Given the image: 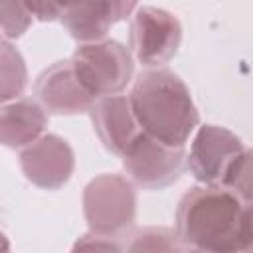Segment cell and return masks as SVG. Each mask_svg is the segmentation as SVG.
<instances>
[{
    "label": "cell",
    "instance_id": "obj_8",
    "mask_svg": "<svg viewBox=\"0 0 253 253\" xmlns=\"http://www.w3.org/2000/svg\"><path fill=\"white\" fill-rule=\"evenodd\" d=\"M20 168L34 186L42 190H59L73 174L75 154L65 138L47 132L22 148Z\"/></svg>",
    "mask_w": 253,
    "mask_h": 253
},
{
    "label": "cell",
    "instance_id": "obj_7",
    "mask_svg": "<svg viewBox=\"0 0 253 253\" xmlns=\"http://www.w3.org/2000/svg\"><path fill=\"white\" fill-rule=\"evenodd\" d=\"M239 152H243V142L235 132L217 125H204L194 134L186 168L202 184H221L231 160Z\"/></svg>",
    "mask_w": 253,
    "mask_h": 253
},
{
    "label": "cell",
    "instance_id": "obj_12",
    "mask_svg": "<svg viewBox=\"0 0 253 253\" xmlns=\"http://www.w3.org/2000/svg\"><path fill=\"white\" fill-rule=\"evenodd\" d=\"M47 126V111L40 101L14 99L2 105L0 140L6 148H26L38 140Z\"/></svg>",
    "mask_w": 253,
    "mask_h": 253
},
{
    "label": "cell",
    "instance_id": "obj_4",
    "mask_svg": "<svg viewBox=\"0 0 253 253\" xmlns=\"http://www.w3.org/2000/svg\"><path fill=\"white\" fill-rule=\"evenodd\" d=\"M77 77L95 97L123 93L134 71V55L117 40H99L79 43L71 55Z\"/></svg>",
    "mask_w": 253,
    "mask_h": 253
},
{
    "label": "cell",
    "instance_id": "obj_6",
    "mask_svg": "<svg viewBox=\"0 0 253 253\" xmlns=\"http://www.w3.org/2000/svg\"><path fill=\"white\" fill-rule=\"evenodd\" d=\"M182 43L180 20L162 8L142 6L130 22V51L134 59L146 67H162L168 63Z\"/></svg>",
    "mask_w": 253,
    "mask_h": 253
},
{
    "label": "cell",
    "instance_id": "obj_13",
    "mask_svg": "<svg viewBox=\"0 0 253 253\" xmlns=\"http://www.w3.org/2000/svg\"><path fill=\"white\" fill-rule=\"evenodd\" d=\"M123 251H182L178 233L168 227H130L123 235Z\"/></svg>",
    "mask_w": 253,
    "mask_h": 253
},
{
    "label": "cell",
    "instance_id": "obj_1",
    "mask_svg": "<svg viewBox=\"0 0 253 253\" xmlns=\"http://www.w3.org/2000/svg\"><path fill=\"white\" fill-rule=\"evenodd\" d=\"M128 101L148 136L184 148L198 128L200 115L186 83L166 67H148L132 83Z\"/></svg>",
    "mask_w": 253,
    "mask_h": 253
},
{
    "label": "cell",
    "instance_id": "obj_3",
    "mask_svg": "<svg viewBox=\"0 0 253 253\" xmlns=\"http://www.w3.org/2000/svg\"><path fill=\"white\" fill-rule=\"evenodd\" d=\"M83 215L89 231L123 237L136 217V190L123 174H101L83 190Z\"/></svg>",
    "mask_w": 253,
    "mask_h": 253
},
{
    "label": "cell",
    "instance_id": "obj_17",
    "mask_svg": "<svg viewBox=\"0 0 253 253\" xmlns=\"http://www.w3.org/2000/svg\"><path fill=\"white\" fill-rule=\"evenodd\" d=\"M34 20L40 22H53L61 20L63 12L71 8L77 0H24Z\"/></svg>",
    "mask_w": 253,
    "mask_h": 253
},
{
    "label": "cell",
    "instance_id": "obj_16",
    "mask_svg": "<svg viewBox=\"0 0 253 253\" xmlns=\"http://www.w3.org/2000/svg\"><path fill=\"white\" fill-rule=\"evenodd\" d=\"M2 38L18 40L22 38L34 22L24 0H2Z\"/></svg>",
    "mask_w": 253,
    "mask_h": 253
},
{
    "label": "cell",
    "instance_id": "obj_18",
    "mask_svg": "<svg viewBox=\"0 0 253 253\" xmlns=\"http://www.w3.org/2000/svg\"><path fill=\"white\" fill-rule=\"evenodd\" d=\"M121 237H111V235H101L95 231L85 233L83 237L77 239L73 249H95V251H123V241Z\"/></svg>",
    "mask_w": 253,
    "mask_h": 253
},
{
    "label": "cell",
    "instance_id": "obj_14",
    "mask_svg": "<svg viewBox=\"0 0 253 253\" xmlns=\"http://www.w3.org/2000/svg\"><path fill=\"white\" fill-rule=\"evenodd\" d=\"M2 89L0 99L2 103L20 99L26 85H28V69L22 53L10 43V40H2Z\"/></svg>",
    "mask_w": 253,
    "mask_h": 253
},
{
    "label": "cell",
    "instance_id": "obj_19",
    "mask_svg": "<svg viewBox=\"0 0 253 253\" xmlns=\"http://www.w3.org/2000/svg\"><path fill=\"white\" fill-rule=\"evenodd\" d=\"M241 239H243V251H253V204H243Z\"/></svg>",
    "mask_w": 253,
    "mask_h": 253
},
{
    "label": "cell",
    "instance_id": "obj_2",
    "mask_svg": "<svg viewBox=\"0 0 253 253\" xmlns=\"http://www.w3.org/2000/svg\"><path fill=\"white\" fill-rule=\"evenodd\" d=\"M243 202L221 184L190 188L176 208V233L186 249L243 251Z\"/></svg>",
    "mask_w": 253,
    "mask_h": 253
},
{
    "label": "cell",
    "instance_id": "obj_10",
    "mask_svg": "<svg viewBox=\"0 0 253 253\" xmlns=\"http://www.w3.org/2000/svg\"><path fill=\"white\" fill-rule=\"evenodd\" d=\"M136 4L138 0H77L63 12L61 24L79 43L99 42L117 22L126 20Z\"/></svg>",
    "mask_w": 253,
    "mask_h": 253
},
{
    "label": "cell",
    "instance_id": "obj_9",
    "mask_svg": "<svg viewBox=\"0 0 253 253\" xmlns=\"http://www.w3.org/2000/svg\"><path fill=\"white\" fill-rule=\"evenodd\" d=\"M34 93L47 113L65 117L89 113L97 101L77 77L71 57L43 69L36 79Z\"/></svg>",
    "mask_w": 253,
    "mask_h": 253
},
{
    "label": "cell",
    "instance_id": "obj_11",
    "mask_svg": "<svg viewBox=\"0 0 253 253\" xmlns=\"http://www.w3.org/2000/svg\"><path fill=\"white\" fill-rule=\"evenodd\" d=\"M91 121L95 126V132L103 146L117 154L123 156L126 148L140 136L142 128L132 113L128 95H107L101 97L93 103L91 111Z\"/></svg>",
    "mask_w": 253,
    "mask_h": 253
},
{
    "label": "cell",
    "instance_id": "obj_5",
    "mask_svg": "<svg viewBox=\"0 0 253 253\" xmlns=\"http://www.w3.org/2000/svg\"><path fill=\"white\" fill-rule=\"evenodd\" d=\"M121 158L130 182L142 190H164L178 182L186 168L184 148L164 144L146 132H140Z\"/></svg>",
    "mask_w": 253,
    "mask_h": 253
},
{
    "label": "cell",
    "instance_id": "obj_15",
    "mask_svg": "<svg viewBox=\"0 0 253 253\" xmlns=\"http://www.w3.org/2000/svg\"><path fill=\"white\" fill-rule=\"evenodd\" d=\"M221 186L231 190L243 204H253V148H243L231 160Z\"/></svg>",
    "mask_w": 253,
    "mask_h": 253
}]
</instances>
